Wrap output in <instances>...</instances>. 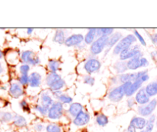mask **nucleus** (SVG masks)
<instances>
[{"instance_id": "f257e3e1", "label": "nucleus", "mask_w": 157, "mask_h": 132, "mask_svg": "<svg viewBox=\"0 0 157 132\" xmlns=\"http://www.w3.org/2000/svg\"><path fill=\"white\" fill-rule=\"evenodd\" d=\"M46 86L51 92L62 91L66 87V81L58 73L48 72L44 78Z\"/></svg>"}, {"instance_id": "f03ea898", "label": "nucleus", "mask_w": 157, "mask_h": 132, "mask_svg": "<svg viewBox=\"0 0 157 132\" xmlns=\"http://www.w3.org/2000/svg\"><path fill=\"white\" fill-rule=\"evenodd\" d=\"M101 66H102L101 61L96 56L91 55V57L87 58L83 62L82 68L81 69H82V74L84 75H92L93 74L98 73L101 71Z\"/></svg>"}, {"instance_id": "7ed1b4c3", "label": "nucleus", "mask_w": 157, "mask_h": 132, "mask_svg": "<svg viewBox=\"0 0 157 132\" xmlns=\"http://www.w3.org/2000/svg\"><path fill=\"white\" fill-rule=\"evenodd\" d=\"M130 83V81H128L124 84L112 87L107 93V98L109 101L113 103H118L122 101L125 97L126 89Z\"/></svg>"}, {"instance_id": "20e7f679", "label": "nucleus", "mask_w": 157, "mask_h": 132, "mask_svg": "<svg viewBox=\"0 0 157 132\" xmlns=\"http://www.w3.org/2000/svg\"><path fill=\"white\" fill-rule=\"evenodd\" d=\"M137 39L133 35V33H130L123 37L122 39L118 42V44L113 49V55H119L123 51L129 49L133 45L136 44Z\"/></svg>"}, {"instance_id": "39448f33", "label": "nucleus", "mask_w": 157, "mask_h": 132, "mask_svg": "<svg viewBox=\"0 0 157 132\" xmlns=\"http://www.w3.org/2000/svg\"><path fill=\"white\" fill-rule=\"evenodd\" d=\"M137 56L144 57V52L141 49L140 45L135 44L129 49L123 51L119 55V60L127 61L128 60Z\"/></svg>"}, {"instance_id": "423d86ee", "label": "nucleus", "mask_w": 157, "mask_h": 132, "mask_svg": "<svg viewBox=\"0 0 157 132\" xmlns=\"http://www.w3.org/2000/svg\"><path fill=\"white\" fill-rule=\"evenodd\" d=\"M109 37H100L98 38L90 45L89 50L91 55L97 56L106 50L108 42Z\"/></svg>"}, {"instance_id": "0eeeda50", "label": "nucleus", "mask_w": 157, "mask_h": 132, "mask_svg": "<svg viewBox=\"0 0 157 132\" xmlns=\"http://www.w3.org/2000/svg\"><path fill=\"white\" fill-rule=\"evenodd\" d=\"M64 114V104L58 101H55L50 107L47 118L52 121H58L63 117Z\"/></svg>"}, {"instance_id": "6e6552de", "label": "nucleus", "mask_w": 157, "mask_h": 132, "mask_svg": "<svg viewBox=\"0 0 157 132\" xmlns=\"http://www.w3.org/2000/svg\"><path fill=\"white\" fill-rule=\"evenodd\" d=\"M21 62L30 66H38L41 63L39 56L32 50H24L20 55Z\"/></svg>"}, {"instance_id": "1a4fd4ad", "label": "nucleus", "mask_w": 157, "mask_h": 132, "mask_svg": "<svg viewBox=\"0 0 157 132\" xmlns=\"http://www.w3.org/2000/svg\"><path fill=\"white\" fill-rule=\"evenodd\" d=\"M157 107V99L153 98L150 100V102L144 105H139L137 106L136 111L139 114L140 116L141 117H150V115H153V111Z\"/></svg>"}, {"instance_id": "9d476101", "label": "nucleus", "mask_w": 157, "mask_h": 132, "mask_svg": "<svg viewBox=\"0 0 157 132\" xmlns=\"http://www.w3.org/2000/svg\"><path fill=\"white\" fill-rule=\"evenodd\" d=\"M84 41V35L81 33H74L67 37L64 45L68 48L78 47L83 44Z\"/></svg>"}, {"instance_id": "9b49d317", "label": "nucleus", "mask_w": 157, "mask_h": 132, "mask_svg": "<svg viewBox=\"0 0 157 132\" xmlns=\"http://www.w3.org/2000/svg\"><path fill=\"white\" fill-rule=\"evenodd\" d=\"M90 121V115L89 114L88 111L84 110L78 114L76 117L73 119V124L76 127H84V126L87 125Z\"/></svg>"}, {"instance_id": "f8f14e48", "label": "nucleus", "mask_w": 157, "mask_h": 132, "mask_svg": "<svg viewBox=\"0 0 157 132\" xmlns=\"http://www.w3.org/2000/svg\"><path fill=\"white\" fill-rule=\"evenodd\" d=\"M123 37H124L123 36V34L121 33V32H114L110 37H109L107 49L104 51L105 55H107V53L118 44V42L122 39Z\"/></svg>"}, {"instance_id": "ddd939ff", "label": "nucleus", "mask_w": 157, "mask_h": 132, "mask_svg": "<svg viewBox=\"0 0 157 132\" xmlns=\"http://www.w3.org/2000/svg\"><path fill=\"white\" fill-rule=\"evenodd\" d=\"M42 84V75L38 72H32L29 75V87L32 89L39 88Z\"/></svg>"}, {"instance_id": "4468645a", "label": "nucleus", "mask_w": 157, "mask_h": 132, "mask_svg": "<svg viewBox=\"0 0 157 132\" xmlns=\"http://www.w3.org/2000/svg\"><path fill=\"white\" fill-rule=\"evenodd\" d=\"M9 94L12 98H19L25 95V90L18 82H12L9 86Z\"/></svg>"}, {"instance_id": "2eb2a0df", "label": "nucleus", "mask_w": 157, "mask_h": 132, "mask_svg": "<svg viewBox=\"0 0 157 132\" xmlns=\"http://www.w3.org/2000/svg\"><path fill=\"white\" fill-rule=\"evenodd\" d=\"M143 83L142 81L140 80H137L136 81H133V82H130L129 84V85L127 86V89H126L125 91V96L127 98H131V97H133V95H136V92L143 87Z\"/></svg>"}, {"instance_id": "dca6fc26", "label": "nucleus", "mask_w": 157, "mask_h": 132, "mask_svg": "<svg viewBox=\"0 0 157 132\" xmlns=\"http://www.w3.org/2000/svg\"><path fill=\"white\" fill-rule=\"evenodd\" d=\"M134 99L136 101V104L139 105H144L148 104L150 101V98L146 92L145 87H143L138 91L134 96Z\"/></svg>"}, {"instance_id": "f3484780", "label": "nucleus", "mask_w": 157, "mask_h": 132, "mask_svg": "<svg viewBox=\"0 0 157 132\" xmlns=\"http://www.w3.org/2000/svg\"><path fill=\"white\" fill-rule=\"evenodd\" d=\"M54 101H55V99L52 97V93L49 92L48 91H42L40 93L39 104L50 107L54 103Z\"/></svg>"}, {"instance_id": "a211bd4d", "label": "nucleus", "mask_w": 157, "mask_h": 132, "mask_svg": "<svg viewBox=\"0 0 157 132\" xmlns=\"http://www.w3.org/2000/svg\"><path fill=\"white\" fill-rule=\"evenodd\" d=\"M147 124V119L141 116H134L130 120V124L133 125L136 130H142L146 127Z\"/></svg>"}, {"instance_id": "6ab92c4d", "label": "nucleus", "mask_w": 157, "mask_h": 132, "mask_svg": "<svg viewBox=\"0 0 157 132\" xmlns=\"http://www.w3.org/2000/svg\"><path fill=\"white\" fill-rule=\"evenodd\" d=\"M84 105L81 103L73 102L71 104H69L67 111L71 118H75L78 114H80L82 111H84Z\"/></svg>"}, {"instance_id": "aec40b11", "label": "nucleus", "mask_w": 157, "mask_h": 132, "mask_svg": "<svg viewBox=\"0 0 157 132\" xmlns=\"http://www.w3.org/2000/svg\"><path fill=\"white\" fill-rule=\"evenodd\" d=\"M66 38H67V36H66L65 31L61 29H58L55 30L52 41L61 45H64Z\"/></svg>"}, {"instance_id": "412c9836", "label": "nucleus", "mask_w": 157, "mask_h": 132, "mask_svg": "<svg viewBox=\"0 0 157 132\" xmlns=\"http://www.w3.org/2000/svg\"><path fill=\"white\" fill-rule=\"evenodd\" d=\"M97 31L98 28H90L84 35V44L86 45H90L97 39Z\"/></svg>"}, {"instance_id": "4be33fe9", "label": "nucleus", "mask_w": 157, "mask_h": 132, "mask_svg": "<svg viewBox=\"0 0 157 132\" xmlns=\"http://www.w3.org/2000/svg\"><path fill=\"white\" fill-rule=\"evenodd\" d=\"M47 68L49 72H54V73H58L61 71V61L56 58H50L48 61Z\"/></svg>"}, {"instance_id": "5701e85b", "label": "nucleus", "mask_w": 157, "mask_h": 132, "mask_svg": "<svg viewBox=\"0 0 157 132\" xmlns=\"http://www.w3.org/2000/svg\"><path fill=\"white\" fill-rule=\"evenodd\" d=\"M141 58H143V57L137 56L128 60V61H127V68H128V70L135 72V71L138 70L139 68H142L141 67V62H140Z\"/></svg>"}, {"instance_id": "b1692460", "label": "nucleus", "mask_w": 157, "mask_h": 132, "mask_svg": "<svg viewBox=\"0 0 157 132\" xmlns=\"http://www.w3.org/2000/svg\"><path fill=\"white\" fill-rule=\"evenodd\" d=\"M113 68L117 75L126 73V72L128 71L127 65V61L119 60V61H117V62H115L114 64H113Z\"/></svg>"}, {"instance_id": "393cba45", "label": "nucleus", "mask_w": 157, "mask_h": 132, "mask_svg": "<svg viewBox=\"0 0 157 132\" xmlns=\"http://www.w3.org/2000/svg\"><path fill=\"white\" fill-rule=\"evenodd\" d=\"M144 87H145L146 92L150 98L157 95V80L148 83Z\"/></svg>"}, {"instance_id": "a878e982", "label": "nucleus", "mask_w": 157, "mask_h": 132, "mask_svg": "<svg viewBox=\"0 0 157 132\" xmlns=\"http://www.w3.org/2000/svg\"><path fill=\"white\" fill-rule=\"evenodd\" d=\"M13 124L18 127H25L27 126V120L24 116L15 114L13 118Z\"/></svg>"}, {"instance_id": "bb28decb", "label": "nucleus", "mask_w": 157, "mask_h": 132, "mask_svg": "<svg viewBox=\"0 0 157 132\" xmlns=\"http://www.w3.org/2000/svg\"><path fill=\"white\" fill-rule=\"evenodd\" d=\"M114 32L113 28H98L97 38L100 37H110Z\"/></svg>"}, {"instance_id": "cd10ccee", "label": "nucleus", "mask_w": 157, "mask_h": 132, "mask_svg": "<svg viewBox=\"0 0 157 132\" xmlns=\"http://www.w3.org/2000/svg\"><path fill=\"white\" fill-rule=\"evenodd\" d=\"M95 121H96L97 124L100 127H105L109 123V118L104 113H98L95 118Z\"/></svg>"}, {"instance_id": "c85d7f7f", "label": "nucleus", "mask_w": 157, "mask_h": 132, "mask_svg": "<svg viewBox=\"0 0 157 132\" xmlns=\"http://www.w3.org/2000/svg\"><path fill=\"white\" fill-rule=\"evenodd\" d=\"M49 108H50L49 107L42 105V104H39V103L35 104V105H34V109H35V111L38 112V113L42 117H47Z\"/></svg>"}, {"instance_id": "c756f323", "label": "nucleus", "mask_w": 157, "mask_h": 132, "mask_svg": "<svg viewBox=\"0 0 157 132\" xmlns=\"http://www.w3.org/2000/svg\"><path fill=\"white\" fill-rule=\"evenodd\" d=\"M56 101H60L63 104H71V103H73V98L70 96L68 94L64 93L62 91V93L59 95V97L57 98Z\"/></svg>"}, {"instance_id": "7c9ffc66", "label": "nucleus", "mask_w": 157, "mask_h": 132, "mask_svg": "<svg viewBox=\"0 0 157 132\" xmlns=\"http://www.w3.org/2000/svg\"><path fill=\"white\" fill-rule=\"evenodd\" d=\"M46 132H62V129L59 124L56 123H49L45 126Z\"/></svg>"}, {"instance_id": "2f4dec72", "label": "nucleus", "mask_w": 157, "mask_h": 132, "mask_svg": "<svg viewBox=\"0 0 157 132\" xmlns=\"http://www.w3.org/2000/svg\"><path fill=\"white\" fill-rule=\"evenodd\" d=\"M14 115L9 111H0V121L7 123L13 121Z\"/></svg>"}, {"instance_id": "473e14b6", "label": "nucleus", "mask_w": 157, "mask_h": 132, "mask_svg": "<svg viewBox=\"0 0 157 132\" xmlns=\"http://www.w3.org/2000/svg\"><path fill=\"white\" fill-rule=\"evenodd\" d=\"M118 79H119L120 84H124L128 81H131V72H126V73L121 74L118 75Z\"/></svg>"}, {"instance_id": "72a5a7b5", "label": "nucleus", "mask_w": 157, "mask_h": 132, "mask_svg": "<svg viewBox=\"0 0 157 132\" xmlns=\"http://www.w3.org/2000/svg\"><path fill=\"white\" fill-rule=\"evenodd\" d=\"M18 82L22 87L29 85V75H20L18 78Z\"/></svg>"}, {"instance_id": "f704fd0d", "label": "nucleus", "mask_w": 157, "mask_h": 132, "mask_svg": "<svg viewBox=\"0 0 157 132\" xmlns=\"http://www.w3.org/2000/svg\"><path fill=\"white\" fill-rule=\"evenodd\" d=\"M95 78L93 75H85L83 76V82L89 86H94L95 84Z\"/></svg>"}, {"instance_id": "c9c22d12", "label": "nucleus", "mask_w": 157, "mask_h": 132, "mask_svg": "<svg viewBox=\"0 0 157 132\" xmlns=\"http://www.w3.org/2000/svg\"><path fill=\"white\" fill-rule=\"evenodd\" d=\"M19 106L24 112H26V113H30L31 112V107L26 99H21L19 102Z\"/></svg>"}, {"instance_id": "e433bc0d", "label": "nucleus", "mask_w": 157, "mask_h": 132, "mask_svg": "<svg viewBox=\"0 0 157 132\" xmlns=\"http://www.w3.org/2000/svg\"><path fill=\"white\" fill-rule=\"evenodd\" d=\"M133 35H135V37H136L137 41L140 42V45L147 46V41H146L145 38L143 37V35H141L136 29H134V30H133Z\"/></svg>"}, {"instance_id": "4c0bfd02", "label": "nucleus", "mask_w": 157, "mask_h": 132, "mask_svg": "<svg viewBox=\"0 0 157 132\" xmlns=\"http://www.w3.org/2000/svg\"><path fill=\"white\" fill-rule=\"evenodd\" d=\"M31 70V66L28 64L22 63L19 66V72L21 75H29Z\"/></svg>"}, {"instance_id": "58836bf2", "label": "nucleus", "mask_w": 157, "mask_h": 132, "mask_svg": "<svg viewBox=\"0 0 157 132\" xmlns=\"http://www.w3.org/2000/svg\"><path fill=\"white\" fill-rule=\"evenodd\" d=\"M137 105L136 103V101L134 99V97H131V98H127V106L128 108L131 109L134 107L135 106Z\"/></svg>"}, {"instance_id": "ea45409f", "label": "nucleus", "mask_w": 157, "mask_h": 132, "mask_svg": "<svg viewBox=\"0 0 157 132\" xmlns=\"http://www.w3.org/2000/svg\"><path fill=\"white\" fill-rule=\"evenodd\" d=\"M34 129L36 132H42L43 130H45V127L42 123H37L34 127Z\"/></svg>"}, {"instance_id": "a19ab883", "label": "nucleus", "mask_w": 157, "mask_h": 132, "mask_svg": "<svg viewBox=\"0 0 157 132\" xmlns=\"http://www.w3.org/2000/svg\"><path fill=\"white\" fill-rule=\"evenodd\" d=\"M110 84H113V85H117V84L119 83V79H118V75H115L113 76L110 77Z\"/></svg>"}, {"instance_id": "79ce46f5", "label": "nucleus", "mask_w": 157, "mask_h": 132, "mask_svg": "<svg viewBox=\"0 0 157 132\" xmlns=\"http://www.w3.org/2000/svg\"><path fill=\"white\" fill-rule=\"evenodd\" d=\"M140 62H141V67L142 68H147V66L150 64V62H149L148 59L145 57H143V58H140Z\"/></svg>"}, {"instance_id": "37998d69", "label": "nucleus", "mask_w": 157, "mask_h": 132, "mask_svg": "<svg viewBox=\"0 0 157 132\" xmlns=\"http://www.w3.org/2000/svg\"><path fill=\"white\" fill-rule=\"evenodd\" d=\"M150 38L153 44L154 45L157 44V33L151 34V35H150Z\"/></svg>"}, {"instance_id": "c03bdc74", "label": "nucleus", "mask_w": 157, "mask_h": 132, "mask_svg": "<svg viewBox=\"0 0 157 132\" xmlns=\"http://www.w3.org/2000/svg\"><path fill=\"white\" fill-rule=\"evenodd\" d=\"M140 81H143V83L144 82H147V81H148L149 80H150V75H149V74H146V75H144V76L141 77Z\"/></svg>"}, {"instance_id": "a18cd8bd", "label": "nucleus", "mask_w": 157, "mask_h": 132, "mask_svg": "<svg viewBox=\"0 0 157 132\" xmlns=\"http://www.w3.org/2000/svg\"><path fill=\"white\" fill-rule=\"evenodd\" d=\"M136 130H137L133 125H131V124H129L127 128V132H137Z\"/></svg>"}, {"instance_id": "49530a36", "label": "nucleus", "mask_w": 157, "mask_h": 132, "mask_svg": "<svg viewBox=\"0 0 157 132\" xmlns=\"http://www.w3.org/2000/svg\"><path fill=\"white\" fill-rule=\"evenodd\" d=\"M34 32V29L33 28H28L26 29V33H27L28 35H31Z\"/></svg>"}, {"instance_id": "de8ad7c7", "label": "nucleus", "mask_w": 157, "mask_h": 132, "mask_svg": "<svg viewBox=\"0 0 157 132\" xmlns=\"http://www.w3.org/2000/svg\"><path fill=\"white\" fill-rule=\"evenodd\" d=\"M150 56L153 58V60H155L157 58V51H154V52H152L150 53Z\"/></svg>"}, {"instance_id": "09e8293b", "label": "nucleus", "mask_w": 157, "mask_h": 132, "mask_svg": "<svg viewBox=\"0 0 157 132\" xmlns=\"http://www.w3.org/2000/svg\"><path fill=\"white\" fill-rule=\"evenodd\" d=\"M4 70H5V68H4V66H3L2 63L0 62V74L2 73V72H4Z\"/></svg>"}, {"instance_id": "8fccbe9b", "label": "nucleus", "mask_w": 157, "mask_h": 132, "mask_svg": "<svg viewBox=\"0 0 157 132\" xmlns=\"http://www.w3.org/2000/svg\"><path fill=\"white\" fill-rule=\"evenodd\" d=\"M2 57H3V52H2V51L1 49H0V60H1L2 58Z\"/></svg>"}, {"instance_id": "3c124183", "label": "nucleus", "mask_w": 157, "mask_h": 132, "mask_svg": "<svg viewBox=\"0 0 157 132\" xmlns=\"http://www.w3.org/2000/svg\"><path fill=\"white\" fill-rule=\"evenodd\" d=\"M139 132H148V131H147V130H146V129H144V130H140Z\"/></svg>"}, {"instance_id": "603ef678", "label": "nucleus", "mask_w": 157, "mask_h": 132, "mask_svg": "<svg viewBox=\"0 0 157 132\" xmlns=\"http://www.w3.org/2000/svg\"><path fill=\"white\" fill-rule=\"evenodd\" d=\"M82 132H87V130H83Z\"/></svg>"}, {"instance_id": "864d4df0", "label": "nucleus", "mask_w": 157, "mask_h": 132, "mask_svg": "<svg viewBox=\"0 0 157 132\" xmlns=\"http://www.w3.org/2000/svg\"><path fill=\"white\" fill-rule=\"evenodd\" d=\"M156 127H157V121H156Z\"/></svg>"}, {"instance_id": "5fc2aeb1", "label": "nucleus", "mask_w": 157, "mask_h": 132, "mask_svg": "<svg viewBox=\"0 0 157 132\" xmlns=\"http://www.w3.org/2000/svg\"><path fill=\"white\" fill-rule=\"evenodd\" d=\"M156 45H157V44H156Z\"/></svg>"}]
</instances>
